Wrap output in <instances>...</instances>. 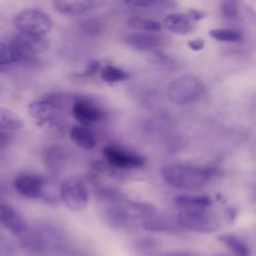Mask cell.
<instances>
[{
  "label": "cell",
  "mask_w": 256,
  "mask_h": 256,
  "mask_svg": "<svg viewBox=\"0 0 256 256\" xmlns=\"http://www.w3.org/2000/svg\"><path fill=\"white\" fill-rule=\"evenodd\" d=\"M212 168L191 164L171 163L162 167L161 175L171 187L179 190H198L204 187L215 175Z\"/></svg>",
  "instance_id": "6da1fadb"
},
{
  "label": "cell",
  "mask_w": 256,
  "mask_h": 256,
  "mask_svg": "<svg viewBox=\"0 0 256 256\" xmlns=\"http://www.w3.org/2000/svg\"><path fill=\"white\" fill-rule=\"evenodd\" d=\"M63 106L64 99L61 95L49 94L41 99L32 101L28 105V113L41 128L50 130L54 134L61 133L63 135L65 130L61 117Z\"/></svg>",
  "instance_id": "7a4b0ae2"
},
{
  "label": "cell",
  "mask_w": 256,
  "mask_h": 256,
  "mask_svg": "<svg viewBox=\"0 0 256 256\" xmlns=\"http://www.w3.org/2000/svg\"><path fill=\"white\" fill-rule=\"evenodd\" d=\"M204 93L201 80L193 75H183L171 81L166 88V96L175 105L184 106L198 101Z\"/></svg>",
  "instance_id": "3957f363"
},
{
  "label": "cell",
  "mask_w": 256,
  "mask_h": 256,
  "mask_svg": "<svg viewBox=\"0 0 256 256\" xmlns=\"http://www.w3.org/2000/svg\"><path fill=\"white\" fill-rule=\"evenodd\" d=\"M15 27L20 32L45 36L53 26L51 17L38 9H24L15 14L13 18Z\"/></svg>",
  "instance_id": "277c9868"
},
{
  "label": "cell",
  "mask_w": 256,
  "mask_h": 256,
  "mask_svg": "<svg viewBox=\"0 0 256 256\" xmlns=\"http://www.w3.org/2000/svg\"><path fill=\"white\" fill-rule=\"evenodd\" d=\"M178 224L190 231L198 233H212L220 226L216 215L203 209H184L177 215Z\"/></svg>",
  "instance_id": "5b68a950"
},
{
  "label": "cell",
  "mask_w": 256,
  "mask_h": 256,
  "mask_svg": "<svg viewBox=\"0 0 256 256\" xmlns=\"http://www.w3.org/2000/svg\"><path fill=\"white\" fill-rule=\"evenodd\" d=\"M60 198L71 211L83 210L89 201V195L85 185L76 178H68L62 183L60 187Z\"/></svg>",
  "instance_id": "8992f818"
},
{
  "label": "cell",
  "mask_w": 256,
  "mask_h": 256,
  "mask_svg": "<svg viewBox=\"0 0 256 256\" xmlns=\"http://www.w3.org/2000/svg\"><path fill=\"white\" fill-rule=\"evenodd\" d=\"M47 183V180L40 175L22 172L14 177L13 187L22 197L34 200L43 197Z\"/></svg>",
  "instance_id": "52a82bcc"
},
{
  "label": "cell",
  "mask_w": 256,
  "mask_h": 256,
  "mask_svg": "<svg viewBox=\"0 0 256 256\" xmlns=\"http://www.w3.org/2000/svg\"><path fill=\"white\" fill-rule=\"evenodd\" d=\"M11 41L19 51L22 60L39 55L49 47V42L44 36L25 32L16 34Z\"/></svg>",
  "instance_id": "ba28073f"
},
{
  "label": "cell",
  "mask_w": 256,
  "mask_h": 256,
  "mask_svg": "<svg viewBox=\"0 0 256 256\" xmlns=\"http://www.w3.org/2000/svg\"><path fill=\"white\" fill-rule=\"evenodd\" d=\"M73 117L82 126H90L100 122L105 117V112L88 98H77L72 105Z\"/></svg>",
  "instance_id": "9c48e42d"
},
{
  "label": "cell",
  "mask_w": 256,
  "mask_h": 256,
  "mask_svg": "<svg viewBox=\"0 0 256 256\" xmlns=\"http://www.w3.org/2000/svg\"><path fill=\"white\" fill-rule=\"evenodd\" d=\"M102 155L107 164L116 168H134L144 163L142 157L112 145L105 146L102 150Z\"/></svg>",
  "instance_id": "30bf717a"
},
{
  "label": "cell",
  "mask_w": 256,
  "mask_h": 256,
  "mask_svg": "<svg viewBox=\"0 0 256 256\" xmlns=\"http://www.w3.org/2000/svg\"><path fill=\"white\" fill-rule=\"evenodd\" d=\"M0 223L14 234H21L28 227L21 214L0 193Z\"/></svg>",
  "instance_id": "8fae6325"
},
{
  "label": "cell",
  "mask_w": 256,
  "mask_h": 256,
  "mask_svg": "<svg viewBox=\"0 0 256 256\" xmlns=\"http://www.w3.org/2000/svg\"><path fill=\"white\" fill-rule=\"evenodd\" d=\"M125 43L137 51H151L163 44V37L152 32L130 33L125 37Z\"/></svg>",
  "instance_id": "7c38bea8"
},
{
  "label": "cell",
  "mask_w": 256,
  "mask_h": 256,
  "mask_svg": "<svg viewBox=\"0 0 256 256\" xmlns=\"http://www.w3.org/2000/svg\"><path fill=\"white\" fill-rule=\"evenodd\" d=\"M162 26L173 33L185 35L194 29V21H192L188 15L173 13L167 15L162 20Z\"/></svg>",
  "instance_id": "4fadbf2b"
},
{
  "label": "cell",
  "mask_w": 256,
  "mask_h": 256,
  "mask_svg": "<svg viewBox=\"0 0 256 256\" xmlns=\"http://www.w3.org/2000/svg\"><path fill=\"white\" fill-rule=\"evenodd\" d=\"M43 160L47 169L50 172L54 174H58L65 167L67 155L63 147L58 145H53L48 147L45 150L43 155Z\"/></svg>",
  "instance_id": "5bb4252c"
},
{
  "label": "cell",
  "mask_w": 256,
  "mask_h": 256,
  "mask_svg": "<svg viewBox=\"0 0 256 256\" xmlns=\"http://www.w3.org/2000/svg\"><path fill=\"white\" fill-rule=\"evenodd\" d=\"M94 0H53L55 10L63 15H78L90 10Z\"/></svg>",
  "instance_id": "9a60e30c"
},
{
  "label": "cell",
  "mask_w": 256,
  "mask_h": 256,
  "mask_svg": "<svg viewBox=\"0 0 256 256\" xmlns=\"http://www.w3.org/2000/svg\"><path fill=\"white\" fill-rule=\"evenodd\" d=\"M69 137L71 141L78 147L92 150L97 144V140L93 132L86 126H74L69 131Z\"/></svg>",
  "instance_id": "2e32d148"
},
{
  "label": "cell",
  "mask_w": 256,
  "mask_h": 256,
  "mask_svg": "<svg viewBox=\"0 0 256 256\" xmlns=\"http://www.w3.org/2000/svg\"><path fill=\"white\" fill-rule=\"evenodd\" d=\"M225 247H227L235 256H250V249L242 238L232 233H224L217 237Z\"/></svg>",
  "instance_id": "e0dca14e"
},
{
  "label": "cell",
  "mask_w": 256,
  "mask_h": 256,
  "mask_svg": "<svg viewBox=\"0 0 256 256\" xmlns=\"http://www.w3.org/2000/svg\"><path fill=\"white\" fill-rule=\"evenodd\" d=\"M175 202L184 209H204L211 205L210 198L205 195H180Z\"/></svg>",
  "instance_id": "ac0fdd59"
},
{
  "label": "cell",
  "mask_w": 256,
  "mask_h": 256,
  "mask_svg": "<svg viewBox=\"0 0 256 256\" xmlns=\"http://www.w3.org/2000/svg\"><path fill=\"white\" fill-rule=\"evenodd\" d=\"M24 126L23 120L12 110L0 107V128L8 131H16Z\"/></svg>",
  "instance_id": "d6986e66"
},
{
  "label": "cell",
  "mask_w": 256,
  "mask_h": 256,
  "mask_svg": "<svg viewBox=\"0 0 256 256\" xmlns=\"http://www.w3.org/2000/svg\"><path fill=\"white\" fill-rule=\"evenodd\" d=\"M147 61L151 65L164 70L173 69L177 65L175 59L171 55L160 50H152L147 57Z\"/></svg>",
  "instance_id": "ffe728a7"
},
{
  "label": "cell",
  "mask_w": 256,
  "mask_h": 256,
  "mask_svg": "<svg viewBox=\"0 0 256 256\" xmlns=\"http://www.w3.org/2000/svg\"><path fill=\"white\" fill-rule=\"evenodd\" d=\"M22 60L19 51L12 41L0 42V66L6 67L8 64H12Z\"/></svg>",
  "instance_id": "44dd1931"
},
{
  "label": "cell",
  "mask_w": 256,
  "mask_h": 256,
  "mask_svg": "<svg viewBox=\"0 0 256 256\" xmlns=\"http://www.w3.org/2000/svg\"><path fill=\"white\" fill-rule=\"evenodd\" d=\"M209 36L219 42H239L243 39L240 31L230 28H214L209 30Z\"/></svg>",
  "instance_id": "7402d4cb"
},
{
  "label": "cell",
  "mask_w": 256,
  "mask_h": 256,
  "mask_svg": "<svg viewBox=\"0 0 256 256\" xmlns=\"http://www.w3.org/2000/svg\"><path fill=\"white\" fill-rule=\"evenodd\" d=\"M128 26L137 31L141 32H156L162 29V24L146 18H140V17H131L127 21Z\"/></svg>",
  "instance_id": "603a6c76"
},
{
  "label": "cell",
  "mask_w": 256,
  "mask_h": 256,
  "mask_svg": "<svg viewBox=\"0 0 256 256\" xmlns=\"http://www.w3.org/2000/svg\"><path fill=\"white\" fill-rule=\"evenodd\" d=\"M143 227L146 230L154 232H173L179 228L174 222H170L166 219H155L153 216L144 220Z\"/></svg>",
  "instance_id": "cb8c5ba5"
},
{
  "label": "cell",
  "mask_w": 256,
  "mask_h": 256,
  "mask_svg": "<svg viewBox=\"0 0 256 256\" xmlns=\"http://www.w3.org/2000/svg\"><path fill=\"white\" fill-rule=\"evenodd\" d=\"M100 75H101V78L108 83L120 82L129 78L128 72L112 65L104 66L100 70Z\"/></svg>",
  "instance_id": "d4e9b609"
},
{
  "label": "cell",
  "mask_w": 256,
  "mask_h": 256,
  "mask_svg": "<svg viewBox=\"0 0 256 256\" xmlns=\"http://www.w3.org/2000/svg\"><path fill=\"white\" fill-rule=\"evenodd\" d=\"M220 12L225 18H235L239 12V0H220Z\"/></svg>",
  "instance_id": "484cf974"
},
{
  "label": "cell",
  "mask_w": 256,
  "mask_h": 256,
  "mask_svg": "<svg viewBox=\"0 0 256 256\" xmlns=\"http://www.w3.org/2000/svg\"><path fill=\"white\" fill-rule=\"evenodd\" d=\"M82 29L91 35H98L104 30V22L99 18L88 19L82 23Z\"/></svg>",
  "instance_id": "4316f807"
},
{
  "label": "cell",
  "mask_w": 256,
  "mask_h": 256,
  "mask_svg": "<svg viewBox=\"0 0 256 256\" xmlns=\"http://www.w3.org/2000/svg\"><path fill=\"white\" fill-rule=\"evenodd\" d=\"M12 245L6 236L0 231V256H12Z\"/></svg>",
  "instance_id": "83f0119b"
},
{
  "label": "cell",
  "mask_w": 256,
  "mask_h": 256,
  "mask_svg": "<svg viewBox=\"0 0 256 256\" xmlns=\"http://www.w3.org/2000/svg\"><path fill=\"white\" fill-rule=\"evenodd\" d=\"M99 69H100V62L93 60L87 64L86 68L79 74V76H83V77L91 76V75L95 74Z\"/></svg>",
  "instance_id": "f1b7e54d"
},
{
  "label": "cell",
  "mask_w": 256,
  "mask_h": 256,
  "mask_svg": "<svg viewBox=\"0 0 256 256\" xmlns=\"http://www.w3.org/2000/svg\"><path fill=\"white\" fill-rule=\"evenodd\" d=\"M160 256H200L189 250H173L162 253Z\"/></svg>",
  "instance_id": "f546056e"
},
{
  "label": "cell",
  "mask_w": 256,
  "mask_h": 256,
  "mask_svg": "<svg viewBox=\"0 0 256 256\" xmlns=\"http://www.w3.org/2000/svg\"><path fill=\"white\" fill-rule=\"evenodd\" d=\"M188 46L193 51H200L204 48L205 42L202 38H195V39H192L188 42Z\"/></svg>",
  "instance_id": "4dcf8cb0"
},
{
  "label": "cell",
  "mask_w": 256,
  "mask_h": 256,
  "mask_svg": "<svg viewBox=\"0 0 256 256\" xmlns=\"http://www.w3.org/2000/svg\"><path fill=\"white\" fill-rule=\"evenodd\" d=\"M127 5L132 7H146L149 6L154 0H123Z\"/></svg>",
  "instance_id": "1f68e13d"
},
{
  "label": "cell",
  "mask_w": 256,
  "mask_h": 256,
  "mask_svg": "<svg viewBox=\"0 0 256 256\" xmlns=\"http://www.w3.org/2000/svg\"><path fill=\"white\" fill-rule=\"evenodd\" d=\"M188 17L192 20V21H198V20H201L205 17V13L202 12V11H199V10H196V9H190L187 13Z\"/></svg>",
  "instance_id": "d6a6232c"
},
{
  "label": "cell",
  "mask_w": 256,
  "mask_h": 256,
  "mask_svg": "<svg viewBox=\"0 0 256 256\" xmlns=\"http://www.w3.org/2000/svg\"><path fill=\"white\" fill-rule=\"evenodd\" d=\"M10 144V137L9 135L0 128V150L5 149Z\"/></svg>",
  "instance_id": "836d02e7"
},
{
  "label": "cell",
  "mask_w": 256,
  "mask_h": 256,
  "mask_svg": "<svg viewBox=\"0 0 256 256\" xmlns=\"http://www.w3.org/2000/svg\"><path fill=\"white\" fill-rule=\"evenodd\" d=\"M245 13H246L248 19L250 20V22L254 26H256V11L250 6H245Z\"/></svg>",
  "instance_id": "e575fe53"
},
{
  "label": "cell",
  "mask_w": 256,
  "mask_h": 256,
  "mask_svg": "<svg viewBox=\"0 0 256 256\" xmlns=\"http://www.w3.org/2000/svg\"><path fill=\"white\" fill-rule=\"evenodd\" d=\"M214 256H231V255H229V254H216V255H214Z\"/></svg>",
  "instance_id": "d590c367"
}]
</instances>
